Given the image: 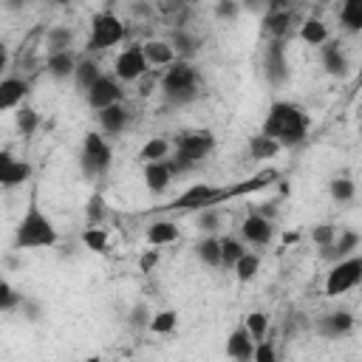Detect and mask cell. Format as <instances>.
<instances>
[{
    "label": "cell",
    "instance_id": "8992f818",
    "mask_svg": "<svg viewBox=\"0 0 362 362\" xmlns=\"http://www.w3.org/2000/svg\"><path fill=\"white\" fill-rule=\"evenodd\" d=\"M226 201V187H212V184H192L187 187L178 198H173L170 204H164L161 209H173V212H195L204 206H218Z\"/></svg>",
    "mask_w": 362,
    "mask_h": 362
},
{
    "label": "cell",
    "instance_id": "484cf974",
    "mask_svg": "<svg viewBox=\"0 0 362 362\" xmlns=\"http://www.w3.org/2000/svg\"><path fill=\"white\" fill-rule=\"evenodd\" d=\"M195 255H198V260H201L204 266L218 269V266H221V238L206 235L204 240L195 243Z\"/></svg>",
    "mask_w": 362,
    "mask_h": 362
},
{
    "label": "cell",
    "instance_id": "1f68e13d",
    "mask_svg": "<svg viewBox=\"0 0 362 362\" xmlns=\"http://www.w3.org/2000/svg\"><path fill=\"white\" fill-rule=\"evenodd\" d=\"M339 20H342V25H345L351 34L362 31V0H342Z\"/></svg>",
    "mask_w": 362,
    "mask_h": 362
},
{
    "label": "cell",
    "instance_id": "91938a15",
    "mask_svg": "<svg viewBox=\"0 0 362 362\" xmlns=\"http://www.w3.org/2000/svg\"><path fill=\"white\" fill-rule=\"evenodd\" d=\"M0 280H3V277H0Z\"/></svg>",
    "mask_w": 362,
    "mask_h": 362
},
{
    "label": "cell",
    "instance_id": "c3c4849f",
    "mask_svg": "<svg viewBox=\"0 0 362 362\" xmlns=\"http://www.w3.org/2000/svg\"><path fill=\"white\" fill-rule=\"evenodd\" d=\"M147 322H150L147 308H144V305H136V308L130 311V325H147Z\"/></svg>",
    "mask_w": 362,
    "mask_h": 362
},
{
    "label": "cell",
    "instance_id": "52a82bcc",
    "mask_svg": "<svg viewBox=\"0 0 362 362\" xmlns=\"http://www.w3.org/2000/svg\"><path fill=\"white\" fill-rule=\"evenodd\" d=\"M124 23L113 11H99L90 17V34H88V51H107L124 40Z\"/></svg>",
    "mask_w": 362,
    "mask_h": 362
},
{
    "label": "cell",
    "instance_id": "11a10c76",
    "mask_svg": "<svg viewBox=\"0 0 362 362\" xmlns=\"http://www.w3.org/2000/svg\"><path fill=\"white\" fill-rule=\"evenodd\" d=\"M243 3H246L249 8H257V6H263V3H269V6H272L274 0H243Z\"/></svg>",
    "mask_w": 362,
    "mask_h": 362
},
{
    "label": "cell",
    "instance_id": "ffe728a7",
    "mask_svg": "<svg viewBox=\"0 0 362 362\" xmlns=\"http://www.w3.org/2000/svg\"><path fill=\"white\" fill-rule=\"evenodd\" d=\"M28 93V82L20 76H6L0 79V110H11L17 107Z\"/></svg>",
    "mask_w": 362,
    "mask_h": 362
},
{
    "label": "cell",
    "instance_id": "bcb514c9",
    "mask_svg": "<svg viewBox=\"0 0 362 362\" xmlns=\"http://www.w3.org/2000/svg\"><path fill=\"white\" fill-rule=\"evenodd\" d=\"M139 266H141V272H153L158 266V246H153L150 252H144L141 260H139Z\"/></svg>",
    "mask_w": 362,
    "mask_h": 362
},
{
    "label": "cell",
    "instance_id": "4dcf8cb0",
    "mask_svg": "<svg viewBox=\"0 0 362 362\" xmlns=\"http://www.w3.org/2000/svg\"><path fill=\"white\" fill-rule=\"evenodd\" d=\"M175 325H178V311H175V308H161V311H156V314L150 317V322H147V328H150L153 334H173Z\"/></svg>",
    "mask_w": 362,
    "mask_h": 362
},
{
    "label": "cell",
    "instance_id": "9a60e30c",
    "mask_svg": "<svg viewBox=\"0 0 362 362\" xmlns=\"http://www.w3.org/2000/svg\"><path fill=\"white\" fill-rule=\"evenodd\" d=\"M170 181H173V170H170V161H167V158H161V161H147V164H144V187H147L153 195L164 192V189L170 187Z\"/></svg>",
    "mask_w": 362,
    "mask_h": 362
},
{
    "label": "cell",
    "instance_id": "7dc6e473",
    "mask_svg": "<svg viewBox=\"0 0 362 362\" xmlns=\"http://www.w3.org/2000/svg\"><path fill=\"white\" fill-rule=\"evenodd\" d=\"M20 305H23V317H25V320H31V322L40 320V305H37L34 300H25V297H23Z\"/></svg>",
    "mask_w": 362,
    "mask_h": 362
},
{
    "label": "cell",
    "instance_id": "3957f363",
    "mask_svg": "<svg viewBox=\"0 0 362 362\" xmlns=\"http://www.w3.org/2000/svg\"><path fill=\"white\" fill-rule=\"evenodd\" d=\"M158 82H161L167 102H173V105H189L201 88V76L189 59H173L170 65H164Z\"/></svg>",
    "mask_w": 362,
    "mask_h": 362
},
{
    "label": "cell",
    "instance_id": "d6a6232c",
    "mask_svg": "<svg viewBox=\"0 0 362 362\" xmlns=\"http://www.w3.org/2000/svg\"><path fill=\"white\" fill-rule=\"evenodd\" d=\"M243 252H246V246H243L240 238H232V235L221 238V266H223V269H232L235 260H238Z\"/></svg>",
    "mask_w": 362,
    "mask_h": 362
},
{
    "label": "cell",
    "instance_id": "9f6ffc18",
    "mask_svg": "<svg viewBox=\"0 0 362 362\" xmlns=\"http://www.w3.org/2000/svg\"><path fill=\"white\" fill-rule=\"evenodd\" d=\"M6 6H8V8H23L25 0H6Z\"/></svg>",
    "mask_w": 362,
    "mask_h": 362
},
{
    "label": "cell",
    "instance_id": "4316f807",
    "mask_svg": "<svg viewBox=\"0 0 362 362\" xmlns=\"http://www.w3.org/2000/svg\"><path fill=\"white\" fill-rule=\"evenodd\" d=\"M300 40L305 45H322L328 40V25L320 20V17H308L303 25H300Z\"/></svg>",
    "mask_w": 362,
    "mask_h": 362
},
{
    "label": "cell",
    "instance_id": "f1b7e54d",
    "mask_svg": "<svg viewBox=\"0 0 362 362\" xmlns=\"http://www.w3.org/2000/svg\"><path fill=\"white\" fill-rule=\"evenodd\" d=\"M277 153H280V144H277L274 139H269V136H263V133H257V136L249 139V156H252V158L263 161V158H274Z\"/></svg>",
    "mask_w": 362,
    "mask_h": 362
},
{
    "label": "cell",
    "instance_id": "681fc988",
    "mask_svg": "<svg viewBox=\"0 0 362 362\" xmlns=\"http://www.w3.org/2000/svg\"><path fill=\"white\" fill-rule=\"evenodd\" d=\"M184 3H187V0H167V3H161V8H164V11H178Z\"/></svg>",
    "mask_w": 362,
    "mask_h": 362
},
{
    "label": "cell",
    "instance_id": "ac0fdd59",
    "mask_svg": "<svg viewBox=\"0 0 362 362\" xmlns=\"http://www.w3.org/2000/svg\"><path fill=\"white\" fill-rule=\"evenodd\" d=\"M74 68H76V57L71 54V48L68 51H51L48 57H45V74L51 76V79H71L74 76Z\"/></svg>",
    "mask_w": 362,
    "mask_h": 362
},
{
    "label": "cell",
    "instance_id": "ab89813d",
    "mask_svg": "<svg viewBox=\"0 0 362 362\" xmlns=\"http://www.w3.org/2000/svg\"><path fill=\"white\" fill-rule=\"evenodd\" d=\"M102 218H105V198H102V192H90V198L85 204V221H88V226H99Z\"/></svg>",
    "mask_w": 362,
    "mask_h": 362
},
{
    "label": "cell",
    "instance_id": "6da1fadb",
    "mask_svg": "<svg viewBox=\"0 0 362 362\" xmlns=\"http://www.w3.org/2000/svg\"><path fill=\"white\" fill-rule=\"evenodd\" d=\"M260 133L269 136V139H274L280 147L303 144L305 136H308V116L294 102H274L269 107L266 119H263Z\"/></svg>",
    "mask_w": 362,
    "mask_h": 362
},
{
    "label": "cell",
    "instance_id": "74e56055",
    "mask_svg": "<svg viewBox=\"0 0 362 362\" xmlns=\"http://www.w3.org/2000/svg\"><path fill=\"white\" fill-rule=\"evenodd\" d=\"M37 127H40V116H37V110L28 107V105L17 107V130H20V136H31Z\"/></svg>",
    "mask_w": 362,
    "mask_h": 362
},
{
    "label": "cell",
    "instance_id": "ba28073f",
    "mask_svg": "<svg viewBox=\"0 0 362 362\" xmlns=\"http://www.w3.org/2000/svg\"><path fill=\"white\" fill-rule=\"evenodd\" d=\"M362 280V257L354 252L342 260H337L331 266V272L325 274V297H339L351 288H356Z\"/></svg>",
    "mask_w": 362,
    "mask_h": 362
},
{
    "label": "cell",
    "instance_id": "836d02e7",
    "mask_svg": "<svg viewBox=\"0 0 362 362\" xmlns=\"http://www.w3.org/2000/svg\"><path fill=\"white\" fill-rule=\"evenodd\" d=\"M82 246L96 252V255H105L107 252V232L102 226H85L82 229Z\"/></svg>",
    "mask_w": 362,
    "mask_h": 362
},
{
    "label": "cell",
    "instance_id": "f35d334b",
    "mask_svg": "<svg viewBox=\"0 0 362 362\" xmlns=\"http://www.w3.org/2000/svg\"><path fill=\"white\" fill-rule=\"evenodd\" d=\"M71 42H74L71 28L57 25V28H51V31H48V54H51V51H68V48H71Z\"/></svg>",
    "mask_w": 362,
    "mask_h": 362
},
{
    "label": "cell",
    "instance_id": "7a4b0ae2",
    "mask_svg": "<svg viewBox=\"0 0 362 362\" xmlns=\"http://www.w3.org/2000/svg\"><path fill=\"white\" fill-rule=\"evenodd\" d=\"M57 240H59L57 226L51 223V218L40 209L37 198L31 195L25 215L20 218V223H17V229H14V249H17V252H23V249H48V246H54Z\"/></svg>",
    "mask_w": 362,
    "mask_h": 362
},
{
    "label": "cell",
    "instance_id": "e0dca14e",
    "mask_svg": "<svg viewBox=\"0 0 362 362\" xmlns=\"http://www.w3.org/2000/svg\"><path fill=\"white\" fill-rule=\"evenodd\" d=\"M320 54H322V65H325V71H328L331 76H345V71H348V57H345L339 40H325V42L320 45Z\"/></svg>",
    "mask_w": 362,
    "mask_h": 362
},
{
    "label": "cell",
    "instance_id": "5b68a950",
    "mask_svg": "<svg viewBox=\"0 0 362 362\" xmlns=\"http://www.w3.org/2000/svg\"><path fill=\"white\" fill-rule=\"evenodd\" d=\"M110 161H113V153H110V144L105 141V136L96 133V130L85 133L82 150H79L82 175L85 178H99V175H105L110 170Z\"/></svg>",
    "mask_w": 362,
    "mask_h": 362
},
{
    "label": "cell",
    "instance_id": "60d3db41",
    "mask_svg": "<svg viewBox=\"0 0 362 362\" xmlns=\"http://www.w3.org/2000/svg\"><path fill=\"white\" fill-rule=\"evenodd\" d=\"M198 212V229L201 232H215L221 226V212L215 206H204V209H195Z\"/></svg>",
    "mask_w": 362,
    "mask_h": 362
},
{
    "label": "cell",
    "instance_id": "7402d4cb",
    "mask_svg": "<svg viewBox=\"0 0 362 362\" xmlns=\"http://www.w3.org/2000/svg\"><path fill=\"white\" fill-rule=\"evenodd\" d=\"M99 124H102V130L107 136H119L127 127V110H124V105L122 102H113V105L102 107L99 110Z\"/></svg>",
    "mask_w": 362,
    "mask_h": 362
},
{
    "label": "cell",
    "instance_id": "cb8c5ba5",
    "mask_svg": "<svg viewBox=\"0 0 362 362\" xmlns=\"http://www.w3.org/2000/svg\"><path fill=\"white\" fill-rule=\"evenodd\" d=\"M178 240V226L173 221H153L147 226V243L150 246H164Z\"/></svg>",
    "mask_w": 362,
    "mask_h": 362
},
{
    "label": "cell",
    "instance_id": "7c38bea8",
    "mask_svg": "<svg viewBox=\"0 0 362 362\" xmlns=\"http://www.w3.org/2000/svg\"><path fill=\"white\" fill-rule=\"evenodd\" d=\"M28 178H31V164L14 158L8 150H0V187L14 189Z\"/></svg>",
    "mask_w": 362,
    "mask_h": 362
},
{
    "label": "cell",
    "instance_id": "f6af8a7d",
    "mask_svg": "<svg viewBox=\"0 0 362 362\" xmlns=\"http://www.w3.org/2000/svg\"><path fill=\"white\" fill-rule=\"evenodd\" d=\"M238 11H240L238 0H218V6H215V17L218 20H235Z\"/></svg>",
    "mask_w": 362,
    "mask_h": 362
},
{
    "label": "cell",
    "instance_id": "f546056e",
    "mask_svg": "<svg viewBox=\"0 0 362 362\" xmlns=\"http://www.w3.org/2000/svg\"><path fill=\"white\" fill-rule=\"evenodd\" d=\"M170 156V141L161 139V136H153L150 141H144V147L139 150V161L147 164V161H161Z\"/></svg>",
    "mask_w": 362,
    "mask_h": 362
},
{
    "label": "cell",
    "instance_id": "d4e9b609",
    "mask_svg": "<svg viewBox=\"0 0 362 362\" xmlns=\"http://www.w3.org/2000/svg\"><path fill=\"white\" fill-rule=\"evenodd\" d=\"M99 76H102V71H99L96 59L85 57V59H76V68H74V76H71V79L76 82V88H79V90H88Z\"/></svg>",
    "mask_w": 362,
    "mask_h": 362
},
{
    "label": "cell",
    "instance_id": "d6986e66",
    "mask_svg": "<svg viewBox=\"0 0 362 362\" xmlns=\"http://www.w3.org/2000/svg\"><path fill=\"white\" fill-rule=\"evenodd\" d=\"M252 351H255V339L249 337L246 325H238L229 339H226V356L229 359H238V362H249L252 359Z\"/></svg>",
    "mask_w": 362,
    "mask_h": 362
},
{
    "label": "cell",
    "instance_id": "7bdbcfd3",
    "mask_svg": "<svg viewBox=\"0 0 362 362\" xmlns=\"http://www.w3.org/2000/svg\"><path fill=\"white\" fill-rule=\"evenodd\" d=\"M334 238H337V226H334V223H317V226L311 229V240H314L317 246H328Z\"/></svg>",
    "mask_w": 362,
    "mask_h": 362
},
{
    "label": "cell",
    "instance_id": "9c48e42d",
    "mask_svg": "<svg viewBox=\"0 0 362 362\" xmlns=\"http://www.w3.org/2000/svg\"><path fill=\"white\" fill-rule=\"evenodd\" d=\"M263 74L269 85H283L288 79V62H286V42L280 37H269L266 54H263Z\"/></svg>",
    "mask_w": 362,
    "mask_h": 362
},
{
    "label": "cell",
    "instance_id": "5bb4252c",
    "mask_svg": "<svg viewBox=\"0 0 362 362\" xmlns=\"http://www.w3.org/2000/svg\"><path fill=\"white\" fill-rule=\"evenodd\" d=\"M317 331L328 339H339L354 331V314L351 311H331L317 322Z\"/></svg>",
    "mask_w": 362,
    "mask_h": 362
},
{
    "label": "cell",
    "instance_id": "83f0119b",
    "mask_svg": "<svg viewBox=\"0 0 362 362\" xmlns=\"http://www.w3.org/2000/svg\"><path fill=\"white\" fill-rule=\"evenodd\" d=\"M232 272H235L238 283H249V280L260 272V255H255V252H243V255L235 260Z\"/></svg>",
    "mask_w": 362,
    "mask_h": 362
},
{
    "label": "cell",
    "instance_id": "ee69618b",
    "mask_svg": "<svg viewBox=\"0 0 362 362\" xmlns=\"http://www.w3.org/2000/svg\"><path fill=\"white\" fill-rule=\"evenodd\" d=\"M252 359H255V362H274V359H277V351H274L272 339H260V342H255Z\"/></svg>",
    "mask_w": 362,
    "mask_h": 362
},
{
    "label": "cell",
    "instance_id": "6f0895ef",
    "mask_svg": "<svg viewBox=\"0 0 362 362\" xmlns=\"http://www.w3.org/2000/svg\"><path fill=\"white\" fill-rule=\"evenodd\" d=\"M320 3H331V0H320Z\"/></svg>",
    "mask_w": 362,
    "mask_h": 362
},
{
    "label": "cell",
    "instance_id": "30bf717a",
    "mask_svg": "<svg viewBox=\"0 0 362 362\" xmlns=\"http://www.w3.org/2000/svg\"><path fill=\"white\" fill-rule=\"evenodd\" d=\"M147 71H150V65L141 54V45H127L113 62V74L119 82H139V76H144Z\"/></svg>",
    "mask_w": 362,
    "mask_h": 362
},
{
    "label": "cell",
    "instance_id": "603a6c76",
    "mask_svg": "<svg viewBox=\"0 0 362 362\" xmlns=\"http://www.w3.org/2000/svg\"><path fill=\"white\" fill-rule=\"evenodd\" d=\"M291 28V11L288 8H269L263 17V34L266 37H280Z\"/></svg>",
    "mask_w": 362,
    "mask_h": 362
},
{
    "label": "cell",
    "instance_id": "680465c9",
    "mask_svg": "<svg viewBox=\"0 0 362 362\" xmlns=\"http://www.w3.org/2000/svg\"><path fill=\"white\" fill-rule=\"evenodd\" d=\"M110 3H119V0H110Z\"/></svg>",
    "mask_w": 362,
    "mask_h": 362
},
{
    "label": "cell",
    "instance_id": "f5cc1de1",
    "mask_svg": "<svg viewBox=\"0 0 362 362\" xmlns=\"http://www.w3.org/2000/svg\"><path fill=\"white\" fill-rule=\"evenodd\" d=\"M6 65H8V54H6V48L0 45V79H3V74H6Z\"/></svg>",
    "mask_w": 362,
    "mask_h": 362
},
{
    "label": "cell",
    "instance_id": "e575fe53",
    "mask_svg": "<svg viewBox=\"0 0 362 362\" xmlns=\"http://www.w3.org/2000/svg\"><path fill=\"white\" fill-rule=\"evenodd\" d=\"M328 192H331V198H334L337 204H348V201H354L356 187H354L351 178L339 175V178H331V181H328Z\"/></svg>",
    "mask_w": 362,
    "mask_h": 362
},
{
    "label": "cell",
    "instance_id": "4fadbf2b",
    "mask_svg": "<svg viewBox=\"0 0 362 362\" xmlns=\"http://www.w3.org/2000/svg\"><path fill=\"white\" fill-rule=\"evenodd\" d=\"M240 238H243L246 243L266 246V243L272 240V221H269V218H263V215H257V212L246 215V218H243V223H240Z\"/></svg>",
    "mask_w": 362,
    "mask_h": 362
},
{
    "label": "cell",
    "instance_id": "8fae6325",
    "mask_svg": "<svg viewBox=\"0 0 362 362\" xmlns=\"http://www.w3.org/2000/svg\"><path fill=\"white\" fill-rule=\"evenodd\" d=\"M85 99H88V105H90L93 110H102V107H107V105H113V102H122V85H119V79H113V76H99V79L85 90Z\"/></svg>",
    "mask_w": 362,
    "mask_h": 362
},
{
    "label": "cell",
    "instance_id": "d590c367",
    "mask_svg": "<svg viewBox=\"0 0 362 362\" xmlns=\"http://www.w3.org/2000/svg\"><path fill=\"white\" fill-rule=\"evenodd\" d=\"M243 325H246L249 337H252L255 342H260V339H266V334H269V314H266V311H249Z\"/></svg>",
    "mask_w": 362,
    "mask_h": 362
},
{
    "label": "cell",
    "instance_id": "277c9868",
    "mask_svg": "<svg viewBox=\"0 0 362 362\" xmlns=\"http://www.w3.org/2000/svg\"><path fill=\"white\" fill-rule=\"evenodd\" d=\"M215 147V136L209 130H189V133H181L175 139V153H173V161H170V170L173 175L175 173H189L192 167H198Z\"/></svg>",
    "mask_w": 362,
    "mask_h": 362
},
{
    "label": "cell",
    "instance_id": "2e32d148",
    "mask_svg": "<svg viewBox=\"0 0 362 362\" xmlns=\"http://www.w3.org/2000/svg\"><path fill=\"white\" fill-rule=\"evenodd\" d=\"M356 246H359V235L351 232V229H345V232H339V238H334L328 246H320V255H322L325 260H334V263H337V260L354 255Z\"/></svg>",
    "mask_w": 362,
    "mask_h": 362
},
{
    "label": "cell",
    "instance_id": "b9f144b4",
    "mask_svg": "<svg viewBox=\"0 0 362 362\" xmlns=\"http://www.w3.org/2000/svg\"><path fill=\"white\" fill-rule=\"evenodd\" d=\"M20 300H23V294L14 286H8L6 280H0V311H14L20 305Z\"/></svg>",
    "mask_w": 362,
    "mask_h": 362
},
{
    "label": "cell",
    "instance_id": "db71d44e",
    "mask_svg": "<svg viewBox=\"0 0 362 362\" xmlns=\"http://www.w3.org/2000/svg\"><path fill=\"white\" fill-rule=\"evenodd\" d=\"M147 11H150L147 3H136V6H133V14H147Z\"/></svg>",
    "mask_w": 362,
    "mask_h": 362
},
{
    "label": "cell",
    "instance_id": "8d00e7d4",
    "mask_svg": "<svg viewBox=\"0 0 362 362\" xmlns=\"http://www.w3.org/2000/svg\"><path fill=\"white\" fill-rule=\"evenodd\" d=\"M170 45L175 51V59H189L198 51V40H192L187 31H175L173 40H170Z\"/></svg>",
    "mask_w": 362,
    "mask_h": 362
},
{
    "label": "cell",
    "instance_id": "816d5d0a",
    "mask_svg": "<svg viewBox=\"0 0 362 362\" xmlns=\"http://www.w3.org/2000/svg\"><path fill=\"white\" fill-rule=\"evenodd\" d=\"M300 240V232H283V246H291Z\"/></svg>",
    "mask_w": 362,
    "mask_h": 362
},
{
    "label": "cell",
    "instance_id": "f907efd6",
    "mask_svg": "<svg viewBox=\"0 0 362 362\" xmlns=\"http://www.w3.org/2000/svg\"><path fill=\"white\" fill-rule=\"evenodd\" d=\"M274 212H277V209H274V204H266V206H260V209H257V215H263V218H269V221L274 218Z\"/></svg>",
    "mask_w": 362,
    "mask_h": 362
},
{
    "label": "cell",
    "instance_id": "44dd1931",
    "mask_svg": "<svg viewBox=\"0 0 362 362\" xmlns=\"http://www.w3.org/2000/svg\"><path fill=\"white\" fill-rule=\"evenodd\" d=\"M141 54H144L150 68H164V65H170L175 59V51H173V45L167 40H147L141 45Z\"/></svg>",
    "mask_w": 362,
    "mask_h": 362
}]
</instances>
